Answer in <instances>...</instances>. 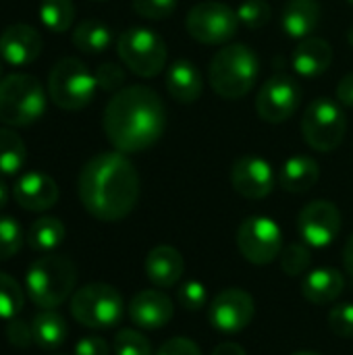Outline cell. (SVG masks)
Masks as SVG:
<instances>
[{
	"mask_svg": "<svg viewBox=\"0 0 353 355\" xmlns=\"http://www.w3.org/2000/svg\"><path fill=\"white\" fill-rule=\"evenodd\" d=\"M77 191L87 214L104 223H117L137 206L139 175L123 152H102L83 164Z\"/></svg>",
	"mask_w": 353,
	"mask_h": 355,
	"instance_id": "cell-1",
	"label": "cell"
},
{
	"mask_svg": "<svg viewBox=\"0 0 353 355\" xmlns=\"http://www.w3.org/2000/svg\"><path fill=\"white\" fill-rule=\"evenodd\" d=\"M102 127L117 152H144L166 131L164 102L148 85H125L108 100Z\"/></svg>",
	"mask_w": 353,
	"mask_h": 355,
	"instance_id": "cell-2",
	"label": "cell"
},
{
	"mask_svg": "<svg viewBox=\"0 0 353 355\" xmlns=\"http://www.w3.org/2000/svg\"><path fill=\"white\" fill-rule=\"evenodd\" d=\"M260 75L258 54L246 44L223 46L208 64V83L225 100L246 98Z\"/></svg>",
	"mask_w": 353,
	"mask_h": 355,
	"instance_id": "cell-3",
	"label": "cell"
},
{
	"mask_svg": "<svg viewBox=\"0 0 353 355\" xmlns=\"http://www.w3.org/2000/svg\"><path fill=\"white\" fill-rule=\"evenodd\" d=\"M77 268L75 264L56 254L37 258L25 275V289L29 300L42 310H54L75 291Z\"/></svg>",
	"mask_w": 353,
	"mask_h": 355,
	"instance_id": "cell-4",
	"label": "cell"
},
{
	"mask_svg": "<svg viewBox=\"0 0 353 355\" xmlns=\"http://www.w3.org/2000/svg\"><path fill=\"white\" fill-rule=\"evenodd\" d=\"M46 112V92L37 77L12 73L0 79V123L27 127Z\"/></svg>",
	"mask_w": 353,
	"mask_h": 355,
	"instance_id": "cell-5",
	"label": "cell"
},
{
	"mask_svg": "<svg viewBox=\"0 0 353 355\" xmlns=\"http://www.w3.org/2000/svg\"><path fill=\"white\" fill-rule=\"evenodd\" d=\"M98 92L96 75L73 56L60 58L48 77L50 100L62 110H81L85 108Z\"/></svg>",
	"mask_w": 353,
	"mask_h": 355,
	"instance_id": "cell-6",
	"label": "cell"
},
{
	"mask_svg": "<svg viewBox=\"0 0 353 355\" xmlns=\"http://www.w3.org/2000/svg\"><path fill=\"white\" fill-rule=\"evenodd\" d=\"M347 133V116L337 100L316 98L302 116V135L306 144L322 154L335 152Z\"/></svg>",
	"mask_w": 353,
	"mask_h": 355,
	"instance_id": "cell-7",
	"label": "cell"
},
{
	"mask_svg": "<svg viewBox=\"0 0 353 355\" xmlns=\"http://www.w3.org/2000/svg\"><path fill=\"white\" fill-rule=\"evenodd\" d=\"M117 52L121 62L144 79L160 75L169 58L164 40L146 27H131L123 31L117 42Z\"/></svg>",
	"mask_w": 353,
	"mask_h": 355,
	"instance_id": "cell-8",
	"label": "cell"
},
{
	"mask_svg": "<svg viewBox=\"0 0 353 355\" xmlns=\"http://www.w3.org/2000/svg\"><path fill=\"white\" fill-rule=\"evenodd\" d=\"M123 297L106 283H89L71 297V316L87 329H112L123 318Z\"/></svg>",
	"mask_w": 353,
	"mask_h": 355,
	"instance_id": "cell-9",
	"label": "cell"
},
{
	"mask_svg": "<svg viewBox=\"0 0 353 355\" xmlns=\"http://www.w3.org/2000/svg\"><path fill=\"white\" fill-rule=\"evenodd\" d=\"M185 27L187 33L206 46H218V44H229L237 29H239V17L237 10L223 2H200L189 8L185 17Z\"/></svg>",
	"mask_w": 353,
	"mask_h": 355,
	"instance_id": "cell-10",
	"label": "cell"
},
{
	"mask_svg": "<svg viewBox=\"0 0 353 355\" xmlns=\"http://www.w3.org/2000/svg\"><path fill=\"white\" fill-rule=\"evenodd\" d=\"M237 248L248 262L266 266L281 256L283 233L273 218L250 216L237 229Z\"/></svg>",
	"mask_w": 353,
	"mask_h": 355,
	"instance_id": "cell-11",
	"label": "cell"
},
{
	"mask_svg": "<svg viewBox=\"0 0 353 355\" xmlns=\"http://www.w3.org/2000/svg\"><path fill=\"white\" fill-rule=\"evenodd\" d=\"M302 96V87L293 77L273 75L256 96V112L266 123H285L298 112Z\"/></svg>",
	"mask_w": 353,
	"mask_h": 355,
	"instance_id": "cell-12",
	"label": "cell"
},
{
	"mask_svg": "<svg viewBox=\"0 0 353 355\" xmlns=\"http://www.w3.org/2000/svg\"><path fill=\"white\" fill-rule=\"evenodd\" d=\"M298 231L306 245L318 250L329 248L341 231V212L329 200H314L302 208Z\"/></svg>",
	"mask_w": 353,
	"mask_h": 355,
	"instance_id": "cell-13",
	"label": "cell"
},
{
	"mask_svg": "<svg viewBox=\"0 0 353 355\" xmlns=\"http://www.w3.org/2000/svg\"><path fill=\"white\" fill-rule=\"evenodd\" d=\"M254 297L243 289L231 287L221 291L212 300L208 308V320L221 333H239L250 327V322L254 320Z\"/></svg>",
	"mask_w": 353,
	"mask_h": 355,
	"instance_id": "cell-14",
	"label": "cell"
},
{
	"mask_svg": "<svg viewBox=\"0 0 353 355\" xmlns=\"http://www.w3.org/2000/svg\"><path fill=\"white\" fill-rule=\"evenodd\" d=\"M231 185L246 200H264L275 189L270 162L260 156H241L231 168Z\"/></svg>",
	"mask_w": 353,
	"mask_h": 355,
	"instance_id": "cell-15",
	"label": "cell"
},
{
	"mask_svg": "<svg viewBox=\"0 0 353 355\" xmlns=\"http://www.w3.org/2000/svg\"><path fill=\"white\" fill-rule=\"evenodd\" d=\"M44 48L40 31L27 23H15L0 33V58L10 67L33 62Z\"/></svg>",
	"mask_w": 353,
	"mask_h": 355,
	"instance_id": "cell-16",
	"label": "cell"
},
{
	"mask_svg": "<svg viewBox=\"0 0 353 355\" xmlns=\"http://www.w3.org/2000/svg\"><path fill=\"white\" fill-rule=\"evenodd\" d=\"M175 308L171 297L158 289H144L129 302V318L135 327L156 331L173 320Z\"/></svg>",
	"mask_w": 353,
	"mask_h": 355,
	"instance_id": "cell-17",
	"label": "cell"
},
{
	"mask_svg": "<svg viewBox=\"0 0 353 355\" xmlns=\"http://www.w3.org/2000/svg\"><path fill=\"white\" fill-rule=\"evenodd\" d=\"M15 202L29 212H44L58 202V185L46 173H25L12 185Z\"/></svg>",
	"mask_w": 353,
	"mask_h": 355,
	"instance_id": "cell-18",
	"label": "cell"
},
{
	"mask_svg": "<svg viewBox=\"0 0 353 355\" xmlns=\"http://www.w3.org/2000/svg\"><path fill=\"white\" fill-rule=\"evenodd\" d=\"M146 275L160 289L175 287L185 275V260L177 248L156 245L146 258Z\"/></svg>",
	"mask_w": 353,
	"mask_h": 355,
	"instance_id": "cell-19",
	"label": "cell"
},
{
	"mask_svg": "<svg viewBox=\"0 0 353 355\" xmlns=\"http://www.w3.org/2000/svg\"><path fill=\"white\" fill-rule=\"evenodd\" d=\"M331 62H333L331 44L322 37H316V35L300 40V44L295 46L293 56H291V64H293L295 73L306 77V79L320 77L322 73L329 71Z\"/></svg>",
	"mask_w": 353,
	"mask_h": 355,
	"instance_id": "cell-20",
	"label": "cell"
},
{
	"mask_svg": "<svg viewBox=\"0 0 353 355\" xmlns=\"http://www.w3.org/2000/svg\"><path fill=\"white\" fill-rule=\"evenodd\" d=\"M345 289V279L337 268H314L304 275L302 281V295L314 304V306H325L335 302Z\"/></svg>",
	"mask_w": 353,
	"mask_h": 355,
	"instance_id": "cell-21",
	"label": "cell"
},
{
	"mask_svg": "<svg viewBox=\"0 0 353 355\" xmlns=\"http://www.w3.org/2000/svg\"><path fill=\"white\" fill-rule=\"evenodd\" d=\"M166 92L181 104H193L204 92L202 73L191 60H175L166 71Z\"/></svg>",
	"mask_w": 353,
	"mask_h": 355,
	"instance_id": "cell-22",
	"label": "cell"
},
{
	"mask_svg": "<svg viewBox=\"0 0 353 355\" xmlns=\"http://www.w3.org/2000/svg\"><path fill=\"white\" fill-rule=\"evenodd\" d=\"M320 15L322 8L318 0H289L283 8L281 25L289 37L306 40L316 31Z\"/></svg>",
	"mask_w": 353,
	"mask_h": 355,
	"instance_id": "cell-23",
	"label": "cell"
},
{
	"mask_svg": "<svg viewBox=\"0 0 353 355\" xmlns=\"http://www.w3.org/2000/svg\"><path fill=\"white\" fill-rule=\"evenodd\" d=\"M320 179V166L310 156H291L279 173V185L289 193H306Z\"/></svg>",
	"mask_w": 353,
	"mask_h": 355,
	"instance_id": "cell-24",
	"label": "cell"
},
{
	"mask_svg": "<svg viewBox=\"0 0 353 355\" xmlns=\"http://www.w3.org/2000/svg\"><path fill=\"white\" fill-rule=\"evenodd\" d=\"M33 343L42 349H56L64 343L69 329L64 318L54 310H42L31 320Z\"/></svg>",
	"mask_w": 353,
	"mask_h": 355,
	"instance_id": "cell-25",
	"label": "cell"
},
{
	"mask_svg": "<svg viewBox=\"0 0 353 355\" xmlns=\"http://www.w3.org/2000/svg\"><path fill=\"white\" fill-rule=\"evenodd\" d=\"M73 46L85 54H100L112 44V31L106 23L98 19H85L73 29Z\"/></svg>",
	"mask_w": 353,
	"mask_h": 355,
	"instance_id": "cell-26",
	"label": "cell"
},
{
	"mask_svg": "<svg viewBox=\"0 0 353 355\" xmlns=\"http://www.w3.org/2000/svg\"><path fill=\"white\" fill-rule=\"evenodd\" d=\"M25 239L33 252H52L64 241V225L56 216H40L27 229Z\"/></svg>",
	"mask_w": 353,
	"mask_h": 355,
	"instance_id": "cell-27",
	"label": "cell"
},
{
	"mask_svg": "<svg viewBox=\"0 0 353 355\" xmlns=\"http://www.w3.org/2000/svg\"><path fill=\"white\" fill-rule=\"evenodd\" d=\"M27 162V148L19 133L0 129V177L17 175Z\"/></svg>",
	"mask_w": 353,
	"mask_h": 355,
	"instance_id": "cell-28",
	"label": "cell"
},
{
	"mask_svg": "<svg viewBox=\"0 0 353 355\" xmlns=\"http://www.w3.org/2000/svg\"><path fill=\"white\" fill-rule=\"evenodd\" d=\"M40 21L52 33H64L75 21V6L71 0H42Z\"/></svg>",
	"mask_w": 353,
	"mask_h": 355,
	"instance_id": "cell-29",
	"label": "cell"
},
{
	"mask_svg": "<svg viewBox=\"0 0 353 355\" xmlns=\"http://www.w3.org/2000/svg\"><path fill=\"white\" fill-rule=\"evenodd\" d=\"M25 304V293L21 285L8 277L6 272H0V318L10 320L15 318Z\"/></svg>",
	"mask_w": 353,
	"mask_h": 355,
	"instance_id": "cell-30",
	"label": "cell"
},
{
	"mask_svg": "<svg viewBox=\"0 0 353 355\" xmlns=\"http://www.w3.org/2000/svg\"><path fill=\"white\" fill-rule=\"evenodd\" d=\"M25 243L21 225L10 216H0V262L17 256Z\"/></svg>",
	"mask_w": 353,
	"mask_h": 355,
	"instance_id": "cell-31",
	"label": "cell"
},
{
	"mask_svg": "<svg viewBox=\"0 0 353 355\" xmlns=\"http://www.w3.org/2000/svg\"><path fill=\"white\" fill-rule=\"evenodd\" d=\"M281 268L285 275L289 277H302L308 272L310 268V262H312V256H310V250L308 245L302 241V243H289L283 252H281Z\"/></svg>",
	"mask_w": 353,
	"mask_h": 355,
	"instance_id": "cell-32",
	"label": "cell"
},
{
	"mask_svg": "<svg viewBox=\"0 0 353 355\" xmlns=\"http://www.w3.org/2000/svg\"><path fill=\"white\" fill-rule=\"evenodd\" d=\"M273 8L266 0H243L237 6L239 23H243L248 29H262L270 21Z\"/></svg>",
	"mask_w": 353,
	"mask_h": 355,
	"instance_id": "cell-33",
	"label": "cell"
},
{
	"mask_svg": "<svg viewBox=\"0 0 353 355\" xmlns=\"http://www.w3.org/2000/svg\"><path fill=\"white\" fill-rule=\"evenodd\" d=\"M114 354L117 355H152L150 341L133 331V329H121L114 335Z\"/></svg>",
	"mask_w": 353,
	"mask_h": 355,
	"instance_id": "cell-34",
	"label": "cell"
},
{
	"mask_svg": "<svg viewBox=\"0 0 353 355\" xmlns=\"http://www.w3.org/2000/svg\"><path fill=\"white\" fill-rule=\"evenodd\" d=\"M177 8V0H133V10L150 21L169 19Z\"/></svg>",
	"mask_w": 353,
	"mask_h": 355,
	"instance_id": "cell-35",
	"label": "cell"
},
{
	"mask_svg": "<svg viewBox=\"0 0 353 355\" xmlns=\"http://www.w3.org/2000/svg\"><path fill=\"white\" fill-rule=\"evenodd\" d=\"M94 75L98 87L104 92H119L125 87V71L117 62H102Z\"/></svg>",
	"mask_w": 353,
	"mask_h": 355,
	"instance_id": "cell-36",
	"label": "cell"
},
{
	"mask_svg": "<svg viewBox=\"0 0 353 355\" xmlns=\"http://www.w3.org/2000/svg\"><path fill=\"white\" fill-rule=\"evenodd\" d=\"M329 327L341 339L353 337V304H339L329 312Z\"/></svg>",
	"mask_w": 353,
	"mask_h": 355,
	"instance_id": "cell-37",
	"label": "cell"
},
{
	"mask_svg": "<svg viewBox=\"0 0 353 355\" xmlns=\"http://www.w3.org/2000/svg\"><path fill=\"white\" fill-rule=\"evenodd\" d=\"M179 304L189 312L202 310L206 306V287L198 281H187L179 287Z\"/></svg>",
	"mask_w": 353,
	"mask_h": 355,
	"instance_id": "cell-38",
	"label": "cell"
},
{
	"mask_svg": "<svg viewBox=\"0 0 353 355\" xmlns=\"http://www.w3.org/2000/svg\"><path fill=\"white\" fill-rule=\"evenodd\" d=\"M6 339L10 345L19 347V349H25L33 343V331H31V324H27L25 320H17V318H10L8 324H6Z\"/></svg>",
	"mask_w": 353,
	"mask_h": 355,
	"instance_id": "cell-39",
	"label": "cell"
},
{
	"mask_svg": "<svg viewBox=\"0 0 353 355\" xmlns=\"http://www.w3.org/2000/svg\"><path fill=\"white\" fill-rule=\"evenodd\" d=\"M156 355H202L200 354V347L187 339V337H173L169 339L166 343L160 345L158 354Z\"/></svg>",
	"mask_w": 353,
	"mask_h": 355,
	"instance_id": "cell-40",
	"label": "cell"
},
{
	"mask_svg": "<svg viewBox=\"0 0 353 355\" xmlns=\"http://www.w3.org/2000/svg\"><path fill=\"white\" fill-rule=\"evenodd\" d=\"M75 355H110V349L104 339L85 337L75 345Z\"/></svg>",
	"mask_w": 353,
	"mask_h": 355,
	"instance_id": "cell-41",
	"label": "cell"
},
{
	"mask_svg": "<svg viewBox=\"0 0 353 355\" xmlns=\"http://www.w3.org/2000/svg\"><path fill=\"white\" fill-rule=\"evenodd\" d=\"M337 102L341 106H347V108H353V73H347L339 83H337Z\"/></svg>",
	"mask_w": 353,
	"mask_h": 355,
	"instance_id": "cell-42",
	"label": "cell"
},
{
	"mask_svg": "<svg viewBox=\"0 0 353 355\" xmlns=\"http://www.w3.org/2000/svg\"><path fill=\"white\" fill-rule=\"evenodd\" d=\"M210 355H248V354H246V349H243L241 345H237V343H221V345H216V347L212 349V354Z\"/></svg>",
	"mask_w": 353,
	"mask_h": 355,
	"instance_id": "cell-43",
	"label": "cell"
},
{
	"mask_svg": "<svg viewBox=\"0 0 353 355\" xmlns=\"http://www.w3.org/2000/svg\"><path fill=\"white\" fill-rule=\"evenodd\" d=\"M343 264H345V270L353 277V235L347 239V243H345V250H343Z\"/></svg>",
	"mask_w": 353,
	"mask_h": 355,
	"instance_id": "cell-44",
	"label": "cell"
},
{
	"mask_svg": "<svg viewBox=\"0 0 353 355\" xmlns=\"http://www.w3.org/2000/svg\"><path fill=\"white\" fill-rule=\"evenodd\" d=\"M8 196H10V191H8V185L0 179V210L8 204Z\"/></svg>",
	"mask_w": 353,
	"mask_h": 355,
	"instance_id": "cell-45",
	"label": "cell"
},
{
	"mask_svg": "<svg viewBox=\"0 0 353 355\" xmlns=\"http://www.w3.org/2000/svg\"><path fill=\"white\" fill-rule=\"evenodd\" d=\"M293 355H320V354H314V352H298V354Z\"/></svg>",
	"mask_w": 353,
	"mask_h": 355,
	"instance_id": "cell-46",
	"label": "cell"
},
{
	"mask_svg": "<svg viewBox=\"0 0 353 355\" xmlns=\"http://www.w3.org/2000/svg\"><path fill=\"white\" fill-rule=\"evenodd\" d=\"M347 40H350V44H352V46H353V27H352V29H350V33H347Z\"/></svg>",
	"mask_w": 353,
	"mask_h": 355,
	"instance_id": "cell-47",
	"label": "cell"
},
{
	"mask_svg": "<svg viewBox=\"0 0 353 355\" xmlns=\"http://www.w3.org/2000/svg\"><path fill=\"white\" fill-rule=\"evenodd\" d=\"M0 79H2V60H0Z\"/></svg>",
	"mask_w": 353,
	"mask_h": 355,
	"instance_id": "cell-48",
	"label": "cell"
},
{
	"mask_svg": "<svg viewBox=\"0 0 353 355\" xmlns=\"http://www.w3.org/2000/svg\"><path fill=\"white\" fill-rule=\"evenodd\" d=\"M347 2H350V4H352V6H353V0H347Z\"/></svg>",
	"mask_w": 353,
	"mask_h": 355,
	"instance_id": "cell-49",
	"label": "cell"
}]
</instances>
